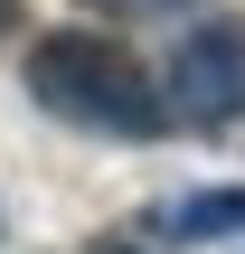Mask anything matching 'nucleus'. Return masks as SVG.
<instances>
[{"label": "nucleus", "instance_id": "nucleus-1", "mask_svg": "<svg viewBox=\"0 0 245 254\" xmlns=\"http://www.w3.org/2000/svg\"><path fill=\"white\" fill-rule=\"evenodd\" d=\"M28 104H47L57 123L76 132H104V141H161L170 132V85H151L113 38L94 28H57L28 47Z\"/></svg>", "mask_w": 245, "mask_h": 254}, {"label": "nucleus", "instance_id": "nucleus-2", "mask_svg": "<svg viewBox=\"0 0 245 254\" xmlns=\"http://www.w3.org/2000/svg\"><path fill=\"white\" fill-rule=\"evenodd\" d=\"M170 123H189V132L245 123V19H208V28L179 38V57H170Z\"/></svg>", "mask_w": 245, "mask_h": 254}, {"label": "nucleus", "instance_id": "nucleus-3", "mask_svg": "<svg viewBox=\"0 0 245 254\" xmlns=\"http://www.w3.org/2000/svg\"><path fill=\"white\" fill-rule=\"evenodd\" d=\"M245 236V189H189L151 217V245H227Z\"/></svg>", "mask_w": 245, "mask_h": 254}, {"label": "nucleus", "instance_id": "nucleus-4", "mask_svg": "<svg viewBox=\"0 0 245 254\" xmlns=\"http://www.w3.org/2000/svg\"><path fill=\"white\" fill-rule=\"evenodd\" d=\"M94 9H132V19H161V9H189V0H94Z\"/></svg>", "mask_w": 245, "mask_h": 254}, {"label": "nucleus", "instance_id": "nucleus-5", "mask_svg": "<svg viewBox=\"0 0 245 254\" xmlns=\"http://www.w3.org/2000/svg\"><path fill=\"white\" fill-rule=\"evenodd\" d=\"M9 9H19V0H0V28H9Z\"/></svg>", "mask_w": 245, "mask_h": 254}]
</instances>
